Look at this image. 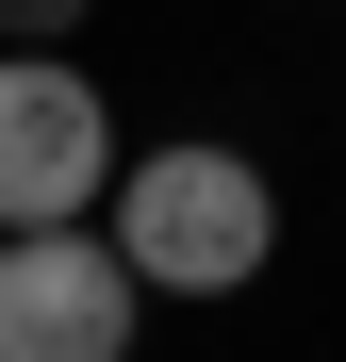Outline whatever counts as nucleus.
Instances as JSON below:
<instances>
[{"mask_svg": "<svg viewBox=\"0 0 346 362\" xmlns=\"http://www.w3.org/2000/svg\"><path fill=\"white\" fill-rule=\"evenodd\" d=\"M99 214H115L99 247H115L132 296H231V280L280 264V181L248 148H132Z\"/></svg>", "mask_w": 346, "mask_h": 362, "instance_id": "f257e3e1", "label": "nucleus"}, {"mask_svg": "<svg viewBox=\"0 0 346 362\" xmlns=\"http://www.w3.org/2000/svg\"><path fill=\"white\" fill-rule=\"evenodd\" d=\"M115 198V99L83 66H0V247L83 230Z\"/></svg>", "mask_w": 346, "mask_h": 362, "instance_id": "f03ea898", "label": "nucleus"}, {"mask_svg": "<svg viewBox=\"0 0 346 362\" xmlns=\"http://www.w3.org/2000/svg\"><path fill=\"white\" fill-rule=\"evenodd\" d=\"M132 313H149V296L115 280L99 230H33V247H0V362H132Z\"/></svg>", "mask_w": 346, "mask_h": 362, "instance_id": "7ed1b4c3", "label": "nucleus"}]
</instances>
